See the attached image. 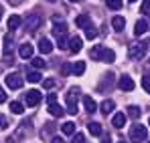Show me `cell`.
Returning <instances> with one entry per match:
<instances>
[{
  "mask_svg": "<svg viewBox=\"0 0 150 143\" xmlns=\"http://www.w3.org/2000/svg\"><path fill=\"white\" fill-rule=\"evenodd\" d=\"M146 137H148V127L136 123V125L130 129V141L132 143H142V141H146Z\"/></svg>",
  "mask_w": 150,
  "mask_h": 143,
  "instance_id": "cell-1",
  "label": "cell"
},
{
  "mask_svg": "<svg viewBox=\"0 0 150 143\" xmlns=\"http://www.w3.org/2000/svg\"><path fill=\"white\" fill-rule=\"evenodd\" d=\"M146 50H148V45L146 43H134V45H130V48H128V54H130V59L140 61V59H144Z\"/></svg>",
  "mask_w": 150,
  "mask_h": 143,
  "instance_id": "cell-2",
  "label": "cell"
},
{
  "mask_svg": "<svg viewBox=\"0 0 150 143\" xmlns=\"http://www.w3.org/2000/svg\"><path fill=\"white\" fill-rule=\"evenodd\" d=\"M77 89H71L69 93H67V109H65V113H69V115H75L77 113Z\"/></svg>",
  "mask_w": 150,
  "mask_h": 143,
  "instance_id": "cell-3",
  "label": "cell"
},
{
  "mask_svg": "<svg viewBox=\"0 0 150 143\" xmlns=\"http://www.w3.org/2000/svg\"><path fill=\"white\" fill-rule=\"evenodd\" d=\"M41 99H43V95L37 89H30V91H26V95H25V103L28 107H37L41 103Z\"/></svg>",
  "mask_w": 150,
  "mask_h": 143,
  "instance_id": "cell-4",
  "label": "cell"
},
{
  "mask_svg": "<svg viewBox=\"0 0 150 143\" xmlns=\"http://www.w3.org/2000/svg\"><path fill=\"white\" fill-rule=\"evenodd\" d=\"M23 24H25L26 30L33 32V30H37V28L41 26V16H39V14H28L25 20H23Z\"/></svg>",
  "mask_w": 150,
  "mask_h": 143,
  "instance_id": "cell-5",
  "label": "cell"
},
{
  "mask_svg": "<svg viewBox=\"0 0 150 143\" xmlns=\"http://www.w3.org/2000/svg\"><path fill=\"white\" fill-rule=\"evenodd\" d=\"M4 83L8 85V89H21L23 87V77L21 75H16V73H12V75H8L6 79H4Z\"/></svg>",
  "mask_w": 150,
  "mask_h": 143,
  "instance_id": "cell-6",
  "label": "cell"
},
{
  "mask_svg": "<svg viewBox=\"0 0 150 143\" xmlns=\"http://www.w3.org/2000/svg\"><path fill=\"white\" fill-rule=\"evenodd\" d=\"M118 87L122 89V91H132L136 85H134V79L132 77H128V75H124L120 81H118Z\"/></svg>",
  "mask_w": 150,
  "mask_h": 143,
  "instance_id": "cell-7",
  "label": "cell"
},
{
  "mask_svg": "<svg viewBox=\"0 0 150 143\" xmlns=\"http://www.w3.org/2000/svg\"><path fill=\"white\" fill-rule=\"evenodd\" d=\"M114 59H116V52H114L112 48H105V47H101L100 61H103V63H114Z\"/></svg>",
  "mask_w": 150,
  "mask_h": 143,
  "instance_id": "cell-8",
  "label": "cell"
},
{
  "mask_svg": "<svg viewBox=\"0 0 150 143\" xmlns=\"http://www.w3.org/2000/svg\"><path fill=\"white\" fill-rule=\"evenodd\" d=\"M18 54H21L23 59H33V45H30V43H23V45L18 47Z\"/></svg>",
  "mask_w": 150,
  "mask_h": 143,
  "instance_id": "cell-9",
  "label": "cell"
},
{
  "mask_svg": "<svg viewBox=\"0 0 150 143\" xmlns=\"http://www.w3.org/2000/svg\"><path fill=\"white\" fill-rule=\"evenodd\" d=\"M126 119H128V117H126V113L120 111V113H116V115L112 117V125H114V127H118V129H122V127L126 125Z\"/></svg>",
  "mask_w": 150,
  "mask_h": 143,
  "instance_id": "cell-10",
  "label": "cell"
},
{
  "mask_svg": "<svg viewBox=\"0 0 150 143\" xmlns=\"http://www.w3.org/2000/svg\"><path fill=\"white\" fill-rule=\"evenodd\" d=\"M146 30H148V22H146L144 18H140L138 22L134 24V34H136V36H142Z\"/></svg>",
  "mask_w": 150,
  "mask_h": 143,
  "instance_id": "cell-11",
  "label": "cell"
},
{
  "mask_svg": "<svg viewBox=\"0 0 150 143\" xmlns=\"http://www.w3.org/2000/svg\"><path fill=\"white\" fill-rule=\"evenodd\" d=\"M114 101L112 99H105V101H101V105H100V113H103V115H110L112 111H114Z\"/></svg>",
  "mask_w": 150,
  "mask_h": 143,
  "instance_id": "cell-12",
  "label": "cell"
},
{
  "mask_svg": "<svg viewBox=\"0 0 150 143\" xmlns=\"http://www.w3.org/2000/svg\"><path fill=\"white\" fill-rule=\"evenodd\" d=\"M21 24H23V18L18 14H10L8 16V30H16Z\"/></svg>",
  "mask_w": 150,
  "mask_h": 143,
  "instance_id": "cell-13",
  "label": "cell"
},
{
  "mask_svg": "<svg viewBox=\"0 0 150 143\" xmlns=\"http://www.w3.org/2000/svg\"><path fill=\"white\" fill-rule=\"evenodd\" d=\"M39 50H41L43 54H49L51 50H53V43H51L49 38H41V40H39Z\"/></svg>",
  "mask_w": 150,
  "mask_h": 143,
  "instance_id": "cell-14",
  "label": "cell"
},
{
  "mask_svg": "<svg viewBox=\"0 0 150 143\" xmlns=\"http://www.w3.org/2000/svg\"><path fill=\"white\" fill-rule=\"evenodd\" d=\"M112 26H114V30L122 32L124 26H126V18H124V16H114V18H112Z\"/></svg>",
  "mask_w": 150,
  "mask_h": 143,
  "instance_id": "cell-15",
  "label": "cell"
},
{
  "mask_svg": "<svg viewBox=\"0 0 150 143\" xmlns=\"http://www.w3.org/2000/svg\"><path fill=\"white\" fill-rule=\"evenodd\" d=\"M83 107H85V111H87V113H96L98 103H96L91 97H85V99H83Z\"/></svg>",
  "mask_w": 150,
  "mask_h": 143,
  "instance_id": "cell-16",
  "label": "cell"
},
{
  "mask_svg": "<svg viewBox=\"0 0 150 143\" xmlns=\"http://www.w3.org/2000/svg\"><path fill=\"white\" fill-rule=\"evenodd\" d=\"M8 109H10L14 115H23V113H25V105H23L21 101H12V103L8 105Z\"/></svg>",
  "mask_w": 150,
  "mask_h": 143,
  "instance_id": "cell-17",
  "label": "cell"
},
{
  "mask_svg": "<svg viewBox=\"0 0 150 143\" xmlns=\"http://www.w3.org/2000/svg\"><path fill=\"white\" fill-rule=\"evenodd\" d=\"M49 113L53 115V117H57V119H59V117H63V115H65V109H63V107H59V103H55V105H49Z\"/></svg>",
  "mask_w": 150,
  "mask_h": 143,
  "instance_id": "cell-18",
  "label": "cell"
},
{
  "mask_svg": "<svg viewBox=\"0 0 150 143\" xmlns=\"http://www.w3.org/2000/svg\"><path fill=\"white\" fill-rule=\"evenodd\" d=\"M75 24L79 26V28H85V26H89L91 20H89V14H79L77 18H75Z\"/></svg>",
  "mask_w": 150,
  "mask_h": 143,
  "instance_id": "cell-19",
  "label": "cell"
},
{
  "mask_svg": "<svg viewBox=\"0 0 150 143\" xmlns=\"http://www.w3.org/2000/svg\"><path fill=\"white\" fill-rule=\"evenodd\" d=\"M12 34H6V38H4V57H10L12 54Z\"/></svg>",
  "mask_w": 150,
  "mask_h": 143,
  "instance_id": "cell-20",
  "label": "cell"
},
{
  "mask_svg": "<svg viewBox=\"0 0 150 143\" xmlns=\"http://www.w3.org/2000/svg\"><path fill=\"white\" fill-rule=\"evenodd\" d=\"M83 47V43H81V38L79 36H73V38H69V48L73 50V52H79Z\"/></svg>",
  "mask_w": 150,
  "mask_h": 143,
  "instance_id": "cell-21",
  "label": "cell"
},
{
  "mask_svg": "<svg viewBox=\"0 0 150 143\" xmlns=\"http://www.w3.org/2000/svg\"><path fill=\"white\" fill-rule=\"evenodd\" d=\"M140 115H142L140 107H136V105H130V107H128V115H126V117H132V119H140Z\"/></svg>",
  "mask_w": 150,
  "mask_h": 143,
  "instance_id": "cell-22",
  "label": "cell"
},
{
  "mask_svg": "<svg viewBox=\"0 0 150 143\" xmlns=\"http://www.w3.org/2000/svg\"><path fill=\"white\" fill-rule=\"evenodd\" d=\"M67 32V24L65 22H55V28H53V34L55 36H61V34H65Z\"/></svg>",
  "mask_w": 150,
  "mask_h": 143,
  "instance_id": "cell-23",
  "label": "cell"
},
{
  "mask_svg": "<svg viewBox=\"0 0 150 143\" xmlns=\"http://www.w3.org/2000/svg\"><path fill=\"white\" fill-rule=\"evenodd\" d=\"M73 75H77V77H81L83 73H85V63L83 61H77V63H73Z\"/></svg>",
  "mask_w": 150,
  "mask_h": 143,
  "instance_id": "cell-24",
  "label": "cell"
},
{
  "mask_svg": "<svg viewBox=\"0 0 150 143\" xmlns=\"http://www.w3.org/2000/svg\"><path fill=\"white\" fill-rule=\"evenodd\" d=\"M61 131H63L65 135H73L75 133V123H71V121L63 123V125H61Z\"/></svg>",
  "mask_w": 150,
  "mask_h": 143,
  "instance_id": "cell-25",
  "label": "cell"
},
{
  "mask_svg": "<svg viewBox=\"0 0 150 143\" xmlns=\"http://www.w3.org/2000/svg\"><path fill=\"white\" fill-rule=\"evenodd\" d=\"M83 30H85V38H87V40H93V38L98 36V30H96V26H91V24L85 26Z\"/></svg>",
  "mask_w": 150,
  "mask_h": 143,
  "instance_id": "cell-26",
  "label": "cell"
},
{
  "mask_svg": "<svg viewBox=\"0 0 150 143\" xmlns=\"http://www.w3.org/2000/svg\"><path fill=\"white\" fill-rule=\"evenodd\" d=\"M41 79H43V77H41L39 71H30L26 75V81H28V83H41Z\"/></svg>",
  "mask_w": 150,
  "mask_h": 143,
  "instance_id": "cell-27",
  "label": "cell"
},
{
  "mask_svg": "<svg viewBox=\"0 0 150 143\" xmlns=\"http://www.w3.org/2000/svg\"><path fill=\"white\" fill-rule=\"evenodd\" d=\"M87 127H89V133H91V135H96V137H100V135H101V125H100V123L93 121V123H89Z\"/></svg>",
  "mask_w": 150,
  "mask_h": 143,
  "instance_id": "cell-28",
  "label": "cell"
},
{
  "mask_svg": "<svg viewBox=\"0 0 150 143\" xmlns=\"http://www.w3.org/2000/svg\"><path fill=\"white\" fill-rule=\"evenodd\" d=\"M57 47H59V48H63V50H65V48H69V38H67L65 34L57 36Z\"/></svg>",
  "mask_w": 150,
  "mask_h": 143,
  "instance_id": "cell-29",
  "label": "cell"
},
{
  "mask_svg": "<svg viewBox=\"0 0 150 143\" xmlns=\"http://www.w3.org/2000/svg\"><path fill=\"white\" fill-rule=\"evenodd\" d=\"M105 4H108V8H112V10H120V8H122V0H105Z\"/></svg>",
  "mask_w": 150,
  "mask_h": 143,
  "instance_id": "cell-30",
  "label": "cell"
},
{
  "mask_svg": "<svg viewBox=\"0 0 150 143\" xmlns=\"http://www.w3.org/2000/svg\"><path fill=\"white\" fill-rule=\"evenodd\" d=\"M100 52H101V47H93L89 50V59H93V61H100Z\"/></svg>",
  "mask_w": 150,
  "mask_h": 143,
  "instance_id": "cell-31",
  "label": "cell"
},
{
  "mask_svg": "<svg viewBox=\"0 0 150 143\" xmlns=\"http://www.w3.org/2000/svg\"><path fill=\"white\" fill-rule=\"evenodd\" d=\"M33 67H35V69H45V67H47V63H45L41 57H37V59H33Z\"/></svg>",
  "mask_w": 150,
  "mask_h": 143,
  "instance_id": "cell-32",
  "label": "cell"
},
{
  "mask_svg": "<svg viewBox=\"0 0 150 143\" xmlns=\"http://www.w3.org/2000/svg\"><path fill=\"white\" fill-rule=\"evenodd\" d=\"M140 12H142V14H146V16L150 14V0H144V2H142V6H140Z\"/></svg>",
  "mask_w": 150,
  "mask_h": 143,
  "instance_id": "cell-33",
  "label": "cell"
},
{
  "mask_svg": "<svg viewBox=\"0 0 150 143\" xmlns=\"http://www.w3.org/2000/svg\"><path fill=\"white\" fill-rule=\"evenodd\" d=\"M142 87H144L146 93H150V75H144L142 77Z\"/></svg>",
  "mask_w": 150,
  "mask_h": 143,
  "instance_id": "cell-34",
  "label": "cell"
},
{
  "mask_svg": "<svg viewBox=\"0 0 150 143\" xmlns=\"http://www.w3.org/2000/svg\"><path fill=\"white\" fill-rule=\"evenodd\" d=\"M71 143H85V135H83V133H73Z\"/></svg>",
  "mask_w": 150,
  "mask_h": 143,
  "instance_id": "cell-35",
  "label": "cell"
},
{
  "mask_svg": "<svg viewBox=\"0 0 150 143\" xmlns=\"http://www.w3.org/2000/svg\"><path fill=\"white\" fill-rule=\"evenodd\" d=\"M71 71H73V63H65V65L61 67V73H63V75H69Z\"/></svg>",
  "mask_w": 150,
  "mask_h": 143,
  "instance_id": "cell-36",
  "label": "cell"
},
{
  "mask_svg": "<svg viewBox=\"0 0 150 143\" xmlns=\"http://www.w3.org/2000/svg\"><path fill=\"white\" fill-rule=\"evenodd\" d=\"M43 87H45V89H53V87H55V79H45V81H43Z\"/></svg>",
  "mask_w": 150,
  "mask_h": 143,
  "instance_id": "cell-37",
  "label": "cell"
},
{
  "mask_svg": "<svg viewBox=\"0 0 150 143\" xmlns=\"http://www.w3.org/2000/svg\"><path fill=\"white\" fill-rule=\"evenodd\" d=\"M47 103H49V105H55V103H57V95H49L47 97Z\"/></svg>",
  "mask_w": 150,
  "mask_h": 143,
  "instance_id": "cell-38",
  "label": "cell"
},
{
  "mask_svg": "<svg viewBox=\"0 0 150 143\" xmlns=\"http://www.w3.org/2000/svg\"><path fill=\"white\" fill-rule=\"evenodd\" d=\"M4 101H6V91L0 87V103H4Z\"/></svg>",
  "mask_w": 150,
  "mask_h": 143,
  "instance_id": "cell-39",
  "label": "cell"
},
{
  "mask_svg": "<svg viewBox=\"0 0 150 143\" xmlns=\"http://www.w3.org/2000/svg\"><path fill=\"white\" fill-rule=\"evenodd\" d=\"M51 143H65V139H63V137H53Z\"/></svg>",
  "mask_w": 150,
  "mask_h": 143,
  "instance_id": "cell-40",
  "label": "cell"
},
{
  "mask_svg": "<svg viewBox=\"0 0 150 143\" xmlns=\"http://www.w3.org/2000/svg\"><path fill=\"white\" fill-rule=\"evenodd\" d=\"M4 127H6V119L0 115V129H4Z\"/></svg>",
  "mask_w": 150,
  "mask_h": 143,
  "instance_id": "cell-41",
  "label": "cell"
},
{
  "mask_svg": "<svg viewBox=\"0 0 150 143\" xmlns=\"http://www.w3.org/2000/svg\"><path fill=\"white\" fill-rule=\"evenodd\" d=\"M110 141H112V139H110V135H105V137L101 139V143H110Z\"/></svg>",
  "mask_w": 150,
  "mask_h": 143,
  "instance_id": "cell-42",
  "label": "cell"
},
{
  "mask_svg": "<svg viewBox=\"0 0 150 143\" xmlns=\"http://www.w3.org/2000/svg\"><path fill=\"white\" fill-rule=\"evenodd\" d=\"M69 2H79V0H69Z\"/></svg>",
  "mask_w": 150,
  "mask_h": 143,
  "instance_id": "cell-43",
  "label": "cell"
},
{
  "mask_svg": "<svg viewBox=\"0 0 150 143\" xmlns=\"http://www.w3.org/2000/svg\"><path fill=\"white\" fill-rule=\"evenodd\" d=\"M128 2H136V0H128Z\"/></svg>",
  "mask_w": 150,
  "mask_h": 143,
  "instance_id": "cell-44",
  "label": "cell"
},
{
  "mask_svg": "<svg viewBox=\"0 0 150 143\" xmlns=\"http://www.w3.org/2000/svg\"><path fill=\"white\" fill-rule=\"evenodd\" d=\"M148 127H150V119H148Z\"/></svg>",
  "mask_w": 150,
  "mask_h": 143,
  "instance_id": "cell-45",
  "label": "cell"
},
{
  "mask_svg": "<svg viewBox=\"0 0 150 143\" xmlns=\"http://www.w3.org/2000/svg\"><path fill=\"white\" fill-rule=\"evenodd\" d=\"M118 143H126V141H118Z\"/></svg>",
  "mask_w": 150,
  "mask_h": 143,
  "instance_id": "cell-46",
  "label": "cell"
},
{
  "mask_svg": "<svg viewBox=\"0 0 150 143\" xmlns=\"http://www.w3.org/2000/svg\"><path fill=\"white\" fill-rule=\"evenodd\" d=\"M49 2H55V0H49Z\"/></svg>",
  "mask_w": 150,
  "mask_h": 143,
  "instance_id": "cell-47",
  "label": "cell"
},
{
  "mask_svg": "<svg viewBox=\"0 0 150 143\" xmlns=\"http://www.w3.org/2000/svg\"><path fill=\"white\" fill-rule=\"evenodd\" d=\"M0 12H2V8H0Z\"/></svg>",
  "mask_w": 150,
  "mask_h": 143,
  "instance_id": "cell-48",
  "label": "cell"
},
{
  "mask_svg": "<svg viewBox=\"0 0 150 143\" xmlns=\"http://www.w3.org/2000/svg\"><path fill=\"white\" fill-rule=\"evenodd\" d=\"M148 143H150V141H148Z\"/></svg>",
  "mask_w": 150,
  "mask_h": 143,
  "instance_id": "cell-49",
  "label": "cell"
}]
</instances>
